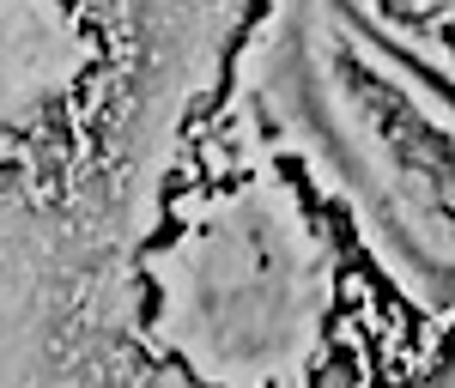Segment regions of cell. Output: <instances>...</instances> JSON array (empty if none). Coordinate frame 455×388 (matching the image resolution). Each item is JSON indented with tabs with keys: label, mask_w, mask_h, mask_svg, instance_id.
<instances>
[{
	"label": "cell",
	"mask_w": 455,
	"mask_h": 388,
	"mask_svg": "<svg viewBox=\"0 0 455 388\" xmlns=\"http://www.w3.org/2000/svg\"><path fill=\"white\" fill-rule=\"evenodd\" d=\"M274 85L401 285L455 310V91L334 0H285Z\"/></svg>",
	"instance_id": "obj_1"
},
{
	"label": "cell",
	"mask_w": 455,
	"mask_h": 388,
	"mask_svg": "<svg viewBox=\"0 0 455 388\" xmlns=\"http://www.w3.org/2000/svg\"><path fill=\"white\" fill-rule=\"evenodd\" d=\"M334 6L455 91V0H334Z\"/></svg>",
	"instance_id": "obj_2"
}]
</instances>
